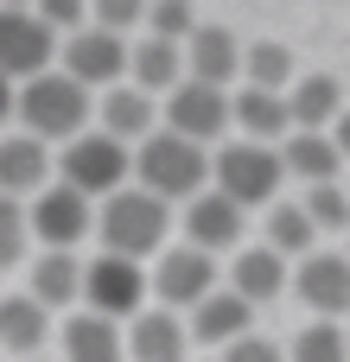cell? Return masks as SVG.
<instances>
[{
  "instance_id": "6da1fadb",
  "label": "cell",
  "mask_w": 350,
  "mask_h": 362,
  "mask_svg": "<svg viewBox=\"0 0 350 362\" xmlns=\"http://www.w3.org/2000/svg\"><path fill=\"white\" fill-rule=\"evenodd\" d=\"M128 178H140V191L159 197V204H191L210 185V153L166 134V127H153L140 146H128Z\"/></svg>"
},
{
  "instance_id": "7a4b0ae2",
  "label": "cell",
  "mask_w": 350,
  "mask_h": 362,
  "mask_svg": "<svg viewBox=\"0 0 350 362\" xmlns=\"http://www.w3.org/2000/svg\"><path fill=\"white\" fill-rule=\"evenodd\" d=\"M13 115H19V134H32V140H77L83 127H89V115H96V102H89V89L83 83H70L64 70H38V76H26L19 89H13Z\"/></svg>"
},
{
  "instance_id": "3957f363",
  "label": "cell",
  "mask_w": 350,
  "mask_h": 362,
  "mask_svg": "<svg viewBox=\"0 0 350 362\" xmlns=\"http://www.w3.org/2000/svg\"><path fill=\"white\" fill-rule=\"evenodd\" d=\"M102 235V255H121V261H140V255H159L166 235H172V204L147 197L140 185H121L102 197V216L89 223Z\"/></svg>"
},
{
  "instance_id": "277c9868",
  "label": "cell",
  "mask_w": 350,
  "mask_h": 362,
  "mask_svg": "<svg viewBox=\"0 0 350 362\" xmlns=\"http://www.w3.org/2000/svg\"><path fill=\"white\" fill-rule=\"evenodd\" d=\"M210 191L217 197H230L236 210H255V204H274L281 197V185H287V172H281V153L274 146H255V140H230V146H217L210 153Z\"/></svg>"
},
{
  "instance_id": "5b68a950",
  "label": "cell",
  "mask_w": 350,
  "mask_h": 362,
  "mask_svg": "<svg viewBox=\"0 0 350 362\" xmlns=\"http://www.w3.org/2000/svg\"><path fill=\"white\" fill-rule=\"evenodd\" d=\"M57 185H70L77 197H108V191H121L128 185V146L121 140H108V134H96V127H83L77 140H64V153H57Z\"/></svg>"
},
{
  "instance_id": "8992f818",
  "label": "cell",
  "mask_w": 350,
  "mask_h": 362,
  "mask_svg": "<svg viewBox=\"0 0 350 362\" xmlns=\"http://www.w3.org/2000/svg\"><path fill=\"white\" fill-rule=\"evenodd\" d=\"M96 318L121 325L134 312H147V267L140 261H121V255H96L83 261V293H77Z\"/></svg>"
},
{
  "instance_id": "52a82bcc",
  "label": "cell",
  "mask_w": 350,
  "mask_h": 362,
  "mask_svg": "<svg viewBox=\"0 0 350 362\" xmlns=\"http://www.w3.org/2000/svg\"><path fill=\"white\" fill-rule=\"evenodd\" d=\"M166 134L191 140V146H210L230 134V89H210V83H179L166 89Z\"/></svg>"
},
{
  "instance_id": "ba28073f",
  "label": "cell",
  "mask_w": 350,
  "mask_h": 362,
  "mask_svg": "<svg viewBox=\"0 0 350 362\" xmlns=\"http://www.w3.org/2000/svg\"><path fill=\"white\" fill-rule=\"evenodd\" d=\"M64 76L83 83L89 95H96V89H115V83L128 76V38H115V32H102V25H77V32L64 38Z\"/></svg>"
},
{
  "instance_id": "9c48e42d",
  "label": "cell",
  "mask_w": 350,
  "mask_h": 362,
  "mask_svg": "<svg viewBox=\"0 0 350 362\" xmlns=\"http://www.w3.org/2000/svg\"><path fill=\"white\" fill-rule=\"evenodd\" d=\"M51 51H57V32L38 25L32 6H0V76L6 83H26V76L51 70Z\"/></svg>"
},
{
  "instance_id": "30bf717a",
  "label": "cell",
  "mask_w": 350,
  "mask_h": 362,
  "mask_svg": "<svg viewBox=\"0 0 350 362\" xmlns=\"http://www.w3.org/2000/svg\"><path fill=\"white\" fill-rule=\"evenodd\" d=\"M89 223H96V204L77 197L70 185H45L26 210V235H38L45 248H77L89 235Z\"/></svg>"
},
{
  "instance_id": "8fae6325",
  "label": "cell",
  "mask_w": 350,
  "mask_h": 362,
  "mask_svg": "<svg viewBox=\"0 0 350 362\" xmlns=\"http://www.w3.org/2000/svg\"><path fill=\"white\" fill-rule=\"evenodd\" d=\"M179 57H185V76L191 83H210V89H230L236 76H242V38L230 32V25H191L185 32V45H179Z\"/></svg>"
},
{
  "instance_id": "7c38bea8",
  "label": "cell",
  "mask_w": 350,
  "mask_h": 362,
  "mask_svg": "<svg viewBox=\"0 0 350 362\" xmlns=\"http://www.w3.org/2000/svg\"><path fill=\"white\" fill-rule=\"evenodd\" d=\"M287 286L300 293V305L312 318H344L350 312V261L344 255H300V274H287Z\"/></svg>"
},
{
  "instance_id": "4fadbf2b",
  "label": "cell",
  "mask_w": 350,
  "mask_h": 362,
  "mask_svg": "<svg viewBox=\"0 0 350 362\" xmlns=\"http://www.w3.org/2000/svg\"><path fill=\"white\" fill-rule=\"evenodd\" d=\"M153 293L166 312H191L204 293H217V261L198 255V248H166L153 261Z\"/></svg>"
},
{
  "instance_id": "5bb4252c",
  "label": "cell",
  "mask_w": 350,
  "mask_h": 362,
  "mask_svg": "<svg viewBox=\"0 0 350 362\" xmlns=\"http://www.w3.org/2000/svg\"><path fill=\"white\" fill-rule=\"evenodd\" d=\"M242 223H249V210H236L230 197H217L210 185L185 204V248H198V255H230L236 242H242Z\"/></svg>"
},
{
  "instance_id": "9a60e30c",
  "label": "cell",
  "mask_w": 350,
  "mask_h": 362,
  "mask_svg": "<svg viewBox=\"0 0 350 362\" xmlns=\"http://www.w3.org/2000/svg\"><path fill=\"white\" fill-rule=\"evenodd\" d=\"M185 350H191L185 318H179V312H166V305L134 312V318H128V331H121V356H134V362H185Z\"/></svg>"
},
{
  "instance_id": "2e32d148",
  "label": "cell",
  "mask_w": 350,
  "mask_h": 362,
  "mask_svg": "<svg viewBox=\"0 0 350 362\" xmlns=\"http://www.w3.org/2000/svg\"><path fill=\"white\" fill-rule=\"evenodd\" d=\"M281 102H287V127H293V134H325V127L338 121V108H344V89H338L332 70H306V76L287 83Z\"/></svg>"
},
{
  "instance_id": "e0dca14e",
  "label": "cell",
  "mask_w": 350,
  "mask_h": 362,
  "mask_svg": "<svg viewBox=\"0 0 350 362\" xmlns=\"http://www.w3.org/2000/svg\"><path fill=\"white\" fill-rule=\"evenodd\" d=\"M51 185V146L32 134H0V197H38Z\"/></svg>"
},
{
  "instance_id": "ac0fdd59",
  "label": "cell",
  "mask_w": 350,
  "mask_h": 362,
  "mask_svg": "<svg viewBox=\"0 0 350 362\" xmlns=\"http://www.w3.org/2000/svg\"><path fill=\"white\" fill-rule=\"evenodd\" d=\"M249 325H255V305H242L230 286H217V293H204L198 305H191V318H185V337L191 344H236V337H249Z\"/></svg>"
},
{
  "instance_id": "d6986e66",
  "label": "cell",
  "mask_w": 350,
  "mask_h": 362,
  "mask_svg": "<svg viewBox=\"0 0 350 362\" xmlns=\"http://www.w3.org/2000/svg\"><path fill=\"white\" fill-rule=\"evenodd\" d=\"M230 127H242V140H255V146H281L293 127H287V102L281 95H268V89H236L230 95Z\"/></svg>"
},
{
  "instance_id": "ffe728a7",
  "label": "cell",
  "mask_w": 350,
  "mask_h": 362,
  "mask_svg": "<svg viewBox=\"0 0 350 362\" xmlns=\"http://www.w3.org/2000/svg\"><path fill=\"white\" fill-rule=\"evenodd\" d=\"M45 337H51V312H45L32 293H6V299H0V350L32 362L45 350Z\"/></svg>"
},
{
  "instance_id": "44dd1931",
  "label": "cell",
  "mask_w": 350,
  "mask_h": 362,
  "mask_svg": "<svg viewBox=\"0 0 350 362\" xmlns=\"http://www.w3.org/2000/svg\"><path fill=\"white\" fill-rule=\"evenodd\" d=\"M121 83H134L140 95H166V89H179L185 83V57H179V45H166V38H140V45H128V76Z\"/></svg>"
},
{
  "instance_id": "7402d4cb",
  "label": "cell",
  "mask_w": 350,
  "mask_h": 362,
  "mask_svg": "<svg viewBox=\"0 0 350 362\" xmlns=\"http://www.w3.org/2000/svg\"><path fill=\"white\" fill-rule=\"evenodd\" d=\"M274 153H281V172L300 178V185H338V172H344L332 134H287Z\"/></svg>"
},
{
  "instance_id": "603a6c76",
  "label": "cell",
  "mask_w": 350,
  "mask_h": 362,
  "mask_svg": "<svg viewBox=\"0 0 350 362\" xmlns=\"http://www.w3.org/2000/svg\"><path fill=\"white\" fill-rule=\"evenodd\" d=\"M230 293H236L242 305L281 299V293H287V261H281L274 248H242V255L230 261Z\"/></svg>"
},
{
  "instance_id": "cb8c5ba5",
  "label": "cell",
  "mask_w": 350,
  "mask_h": 362,
  "mask_svg": "<svg viewBox=\"0 0 350 362\" xmlns=\"http://www.w3.org/2000/svg\"><path fill=\"white\" fill-rule=\"evenodd\" d=\"M96 134H108V140H121V146H140V140L153 134V95H140L134 83L102 89V127H96Z\"/></svg>"
},
{
  "instance_id": "d4e9b609",
  "label": "cell",
  "mask_w": 350,
  "mask_h": 362,
  "mask_svg": "<svg viewBox=\"0 0 350 362\" xmlns=\"http://www.w3.org/2000/svg\"><path fill=\"white\" fill-rule=\"evenodd\" d=\"M45 312H64V305H77V293H83V261L70 255V248H45L38 261H32V286H26Z\"/></svg>"
},
{
  "instance_id": "484cf974",
  "label": "cell",
  "mask_w": 350,
  "mask_h": 362,
  "mask_svg": "<svg viewBox=\"0 0 350 362\" xmlns=\"http://www.w3.org/2000/svg\"><path fill=\"white\" fill-rule=\"evenodd\" d=\"M57 337H64V362H128L121 356V325H108L96 312H70Z\"/></svg>"
},
{
  "instance_id": "4316f807",
  "label": "cell",
  "mask_w": 350,
  "mask_h": 362,
  "mask_svg": "<svg viewBox=\"0 0 350 362\" xmlns=\"http://www.w3.org/2000/svg\"><path fill=\"white\" fill-rule=\"evenodd\" d=\"M293 76H300V70H293V51H287L281 38H255V45H242V83H249V89L287 95Z\"/></svg>"
},
{
  "instance_id": "83f0119b",
  "label": "cell",
  "mask_w": 350,
  "mask_h": 362,
  "mask_svg": "<svg viewBox=\"0 0 350 362\" xmlns=\"http://www.w3.org/2000/svg\"><path fill=\"white\" fill-rule=\"evenodd\" d=\"M261 248H274L281 261L287 255H312V223H306V210L300 204H268V242Z\"/></svg>"
},
{
  "instance_id": "f1b7e54d",
  "label": "cell",
  "mask_w": 350,
  "mask_h": 362,
  "mask_svg": "<svg viewBox=\"0 0 350 362\" xmlns=\"http://www.w3.org/2000/svg\"><path fill=\"white\" fill-rule=\"evenodd\" d=\"M287 362H350V350H344V325H332V318H312L287 350H281Z\"/></svg>"
},
{
  "instance_id": "f546056e",
  "label": "cell",
  "mask_w": 350,
  "mask_h": 362,
  "mask_svg": "<svg viewBox=\"0 0 350 362\" xmlns=\"http://www.w3.org/2000/svg\"><path fill=\"white\" fill-rule=\"evenodd\" d=\"M300 210H306L312 235H338V229H350V197H344V178H338V185H306Z\"/></svg>"
},
{
  "instance_id": "4dcf8cb0",
  "label": "cell",
  "mask_w": 350,
  "mask_h": 362,
  "mask_svg": "<svg viewBox=\"0 0 350 362\" xmlns=\"http://www.w3.org/2000/svg\"><path fill=\"white\" fill-rule=\"evenodd\" d=\"M198 25L191 0H147V38H166V45H185V32Z\"/></svg>"
},
{
  "instance_id": "1f68e13d",
  "label": "cell",
  "mask_w": 350,
  "mask_h": 362,
  "mask_svg": "<svg viewBox=\"0 0 350 362\" xmlns=\"http://www.w3.org/2000/svg\"><path fill=\"white\" fill-rule=\"evenodd\" d=\"M26 242H32V235H26V204L0 197V274L26 261Z\"/></svg>"
},
{
  "instance_id": "d6a6232c",
  "label": "cell",
  "mask_w": 350,
  "mask_h": 362,
  "mask_svg": "<svg viewBox=\"0 0 350 362\" xmlns=\"http://www.w3.org/2000/svg\"><path fill=\"white\" fill-rule=\"evenodd\" d=\"M147 19V0H89V25H102V32H128V25H140Z\"/></svg>"
},
{
  "instance_id": "836d02e7",
  "label": "cell",
  "mask_w": 350,
  "mask_h": 362,
  "mask_svg": "<svg viewBox=\"0 0 350 362\" xmlns=\"http://www.w3.org/2000/svg\"><path fill=\"white\" fill-rule=\"evenodd\" d=\"M32 13H38V25H51V32H77V25H89V0H32Z\"/></svg>"
},
{
  "instance_id": "e575fe53",
  "label": "cell",
  "mask_w": 350,
  "mask_h": 362,
  "mask_svg": "<svg viewBox=\"0 0 350 362\" xmlns=\"http://www.w3.org/2000/svg\"><path fill=\"white\" fill-rule=\"evenodd\" d=\"M223 362H287V356H281V344H274V337H255V331H249V337L223 344Z\"/></svg>"
},
{
  "instance_id": "d590c367",
  "label": "cell",
  "mask_w": 350,
  "mask_h": 362,
  "mask_svg": "<svg viewBox=\"0 0 350 362\" xmlns=\"http://www.w3.org/2000/svg\"><path fill=\"white\" fill-rule=\"evenodd\" d=\"M325 134H332V146H338V159L350 165V108H338V121H332Z\"/></svg>"
},
{
  "instance_id": "8d00e7d4",
  "label": "cell",
  "mask_w": 350,
  "mask_h": 362,
  "mask_svg": "<svg viewBox=\"0 0 350 362\" xmlns=\"http://www.w3.org/2000/svg\"><path fill=\"white\" fill-rule=\"evenodd\" d=\"M6 115H13V83L0 76V121H6Z\"/></svg>"
},
{
  "instance_id": "74e56055",
  "label": "cell",
  "mask_w": 350,
  "mask_h": 362,
  "mask_svg": "<svg viewBox=\"0 0 350 362\" xmlns=\"http://www.w3.org/2000/svg\"><path fill=\"white\" fill-rule=\"evenodd\" d=\"M0 6H32V0H0Z\"/></svg>"
},
{
  "instance_id": "f35d334b",
  "label": "cell",
  "mask_w": 350,
  "mask_h": 362,
  "mask_svg": "<svg viewBox=\"0 0 350 362\" xmlns=\"http://www.w3.org/2000/svg\"><path fill=\"white\" fill-rule=\"evenodd\" d=\"M344 350H350V331H344Z\"/></svg>"
},
{
  "instance_id": "ab89813d",
  "label": "cell",
  "mask_w": 350,
  "mask_h": 362,
  "mask_svg": "<svg viewBox=\"0 0 350 362\" xmlns=\"http://www.w3.org/2000/svg\"><path fill=\"white\" fill-rule=\"evenodd\" d=\"M344 197H350V185H344Z\"/></svg>"
},
{
  "instance_id": "60d3db41",
  "label": "cell",
  "mask_w": 350,
  "mask_h": 362,
  "mask_svg": "<svg viewBox=\"0 0 350 362\" xmlns=\"http://www.w3.org/2000/svg\"><path fill=\"white\" fill-rule=\"evenodd\" d=\"M32 362H38V356H32Z\"/></svg>"
},
{
  "instance_id": "b9f144b4",
  "label": "cell",
  "mask_w": 350,
  "mask_h": 362,
  "mask_svg": "<svg viewBox=\"0 0 350 362\" xmlns=\"http://www.w3.org/2000/svg\"><path fill=\"white\" fill-rule=\"evenodd\" d=\"M344 261H350V255H344Z\"/></svg>"
}]
</instances>
